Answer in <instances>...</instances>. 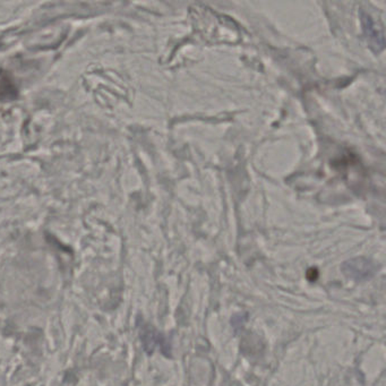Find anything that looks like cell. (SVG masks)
<instances>
[{
    "instance_id": "obj_1",
    "label": "cell",
    "mask_w": 386,
    "mask_h": 386,
    "mask_svg": "<svg viewBox=\"0 0 386 386\" xmlns=\"http://www.w3.org/2000/svg\"><path fill=\"white\" fill-rule=\"evenodd\" d=\"M342 272L345 277L354 281H366L373 278L376 273V266L369 259L358 257V259H350L348 262L342 265Z\"/></svg>"
}]
</instances>
